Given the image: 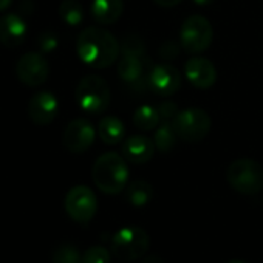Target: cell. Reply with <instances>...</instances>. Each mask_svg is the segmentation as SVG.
Listing matches in <instances>:
<instances>
[{"mask_svg": "<svg viewBox=\"0 0 263 263\" xmlns=\"http://www.w3.org/2000/svg\"><path fill=\"white\" fill-rule=\"evenodd\" d=\"M192 2H194L195 5H200V7H206V5L212 4L214 0H192Z\"/></svg>", "mask_w": 263, "mask_h": 263, "instance_id": "31", "label": "cell"}, {"mask_svg": "<svg viewBox=\"0 0 263 263\" xmlns=\"http://www.w3.org/2000/svg\"><path fill=\"white\" fill-rule=\"evenodd\" d=\"M124 11V0H93L90 13L99 25L115 24Z\"/></svg>", "mask_w": 263, "mask_h": 263, "instance_id": "17", "label": "cell"}, {"mask_svg": "<svg viewBox=\"0 0 263 263\" xmlns=\"http://www.w3.org/2000/svg\"><path fill=\"white\" fill-rule=\"evenodd\" d=\"M143 263H164V260L160 257V255H157V254H152V255H149Z\"/></svg>", "mask_w": 263, "mask_h": 263, "instance_id": "29", "label": "cell"}, {"mask_svg": "<svg viewBox=\"0 0 263 263\" xmlns=\"http://www.w3.org/2000/svg\"><path fill=\"white\" fill-rule=\"evenodd\" d=\"M155 154L154 140L144 135H134L122 143V155L132 164H146Z\"/></svg>", "mask_w": 263, "mask_h": 263, "instance_id": "16", "label": "cell"}, {"mask_svg": "<svg viewBox=\"0 0 263 263\" xmlns=\"http://www.w3.org/2000/svg\"><path fill=\"white\" fill-rule=\"evenodd\" d=\"M96 138L93 124L88 119L78 118L73 119L64 130L62 144L71 154H84L88 151Z\"/></svg>", "mask_w": 263, "mask_h": 263, "instance_id": "10", "label": "cell"}, {"mask_svg": "<svg viewBox=\"0 0 263 263\" xmlns=\"http://www.w3.org/2000/svg\"><path fill=\"white\" fill-rule=\"evenodd\" d=\"M91 178L96 187L104 194H121L127 187L128 181V167L125 158L115 152L102 154L93 164Z\"/></svg>", "mask_w": 263, "mask_h": 263, "instance_id": "2", "label": "cell"}, {"mask_svg": "<svg viewBox=\"0 0 263 263\" xmlns=\"http://www.w3.org/2000/svg\"><path fill=\"white\" fill-rule=\"evenodd\" d=\"M59 16L67 25L78 27L84 21V8L76 0H64L59 5Z\"/></svg>", "mask_w": 263, "mask_h": 263, "instance_id": "22", "label": "cell"}, {"mask_svg": "<svg viewBox=\"0 0 263 263\" xmlns=\"http://www.w3.org/2000/svg\"><path fill=\"white\" fill-rule=\"evenodd\" d=\"M158 111H160V116H161L164 121H171V119H174L175 115L178 113V107H177V104H174V102H171V101H166V102L160 104Z\"/></svg>", "mask_w": 263, "mask_h": 263, "instance_id": "25", "label": "cell"}, {"mask_svg": "<svg viewBox=\"0 0 263 263\" xmlns=\"http://www.w3.org/2000/svg\"><path fill=\"white\" fill-rule=\"evenodd\" d=\"M17 79L27 87H41L50 74V65L41 53H25L16 65Z\"/></svg>", "mask_w": 263, "mask_h": 263, "instance_id": "11", "label": "cell"}, {"mask_svg": "<svg viewBox=\"0 0 263 263\" xmlns=\"http://www.w3.org/2000/svg\"><path fill=\"white\" fill-rule=\"evenodd\" d=\"M184 74L191 85L200 90L211 88L217 81V70L206 58H192L184 65Z\"/></svg>", "mask_w": 263, "mask_h": 263, "instance_id": "14", "label": "cell"}, {"mask_svg": "<svg viewBox=\"0 0 263 263\" xmlns=\"http://www.w3.org/2000/svg\"><path fill=\"white\" fill-rule=\"evenodd\" d=\"M228 263H246V261H241V260H231V261H228Z\"/></svg>", "mask_w": 263, "mask_h": 263, "instance_id": "32", "label": "cell"}, {"mask_svg": "<svg viewBox=\"0 0 263 263\" xmlns=\"http://www.w3.org/2000/svg\"><path fill=\"white\" fill-rule=\"evenodd\" d=\"M154 2L158 5V7H163V8H172L175 5H178L183 0H154Z\"/></svg>", "mask_w": 263, "mask_h": 263, "instance_id": "28", "label": "cell"}, {"mask_svg": "<svg viewBox=\"0 0 263 263\" xmlns=\"http://www.w3.org/2000/svg\"><path fill=\"white\" fill-rule=\"evenodd\" d=\"M65 211L71 220L88 223L98 211V198L87 186H74L65 195Z\"/></svg>", "mask_w": 263, "mask_h": 263, "instance_id": "9", "label": "cell"}, {"mask_svg": "<svg viewBox=\"0 0 263 263\" xmlns=\"http://www.w3.org/2000/svg\"><path fill=\"white\" fill-rule=\"evenodd\" d=\"M98 135L107 146L119 144L125 137V125L116 116H104L98 125Z\"/></svg>", "mask_w": 263, "mask_h": 263, "instance_id": "18", "label": "cell"}, {"mask_svg": "<svg viewBox=\"0 0 263 263\" xmlns=\"http://www.w3.org/2000/svg\"><path fill=\"white\" fill-rule=\"evenodd\" d=\"M160 111L158 108L152 107V105H141L135 110L134 115V124L135 127H138L143 132H149L157 128V125L160 124Z\"/></svg>", "mask_w": 263, "mask_h": 263, "instance_id": "21", "label": "cell"}, {"mask_svg": "<svg viewBox=\"0 0 263 263\" xmlns=\"http://www.w3.org/2000/svg\"><path fill=\"white\" fill-rule=\"evenodd\" d=\"M177 134H175V128L172 125L171 121H164L155 132L154 135V143H155V149L160 151L161 154H169L175 144H177Z\"/></svg>", "mask_w": 263, "mask_h": 263, "instance_id": "20", "label": "cell"}, {"mask_svg": "<svg viewBox=\"0 0 263 263\" xmlns=\"http://www.w3.org/2000/svg\"><path fill=\"white\" fill-rule=\"evenodd\" d=\"M178 51H180V47H178L175 42H172V41L164 42L163 47L160 48V54H161L163 58H166V59H174V58H177V56H178Z\"/></svg>", "mask_w": 263, "mask_h": 263, "instance_id": "27", "label": "cell"}, {"mask_svg": "<svg viewBox=\"0 0 263 263\" xmlns=\"http://www.w3.org/2000/svg\"><path fill=\"white\" fill-rule=\"evenodd\" d=\"M149 234L140 226H125L111 237V252L121 260H138L149 249Z\"/></svg>", "mask_w": 263, "mask_h": 263, "instance_id": "6", "label": "cell"}, {"mask_svg": "<svg viewBox=\"0 0 263 263\" xmlns=\"http://www.w3.org/2000/svg\"><path fill=\"white\" fill-rule=\"evenodd\" d=\"M147 84L158 96H172L181 87V74L171 64H158L149 70Z\"/></svg>", "mask_w": 263, "mask_h": 263, "instance_id": "12", "label": "cell"}, {"mask_svg": "<svg viewBox=\"0 0 263 263\" xmlns=\"http://www.w3.org/2000/svg\"><path fill=\"white\" fill-rule=\"evenodd\" d=\"M27 24L19 14H5L0 17V44L7 48H16L27 37Z\"/></svg>", "mask_w": 263, "mask_h": 263, "instance_id": "15", "label": "cell"}, {"mask_svg": "<svg viewBox=\"0 0 263 263\" xmlns=\"http://www.w3.org/2000/svg\"><path fill=\"white\" fill-rule=\"evenodd\" d=\"M175 134L181 141L198 143L206 138L209 134L212 121L211 116L203 108H186L175 115L172 119Z\"/></svg>", "mask_w": 263, "mask_h": 263, "instance_id": "7", "label": "cell"}, {"mask_svg": "<svg viewBox=\"0 0 263 263\" xmlns=\"http://www.w3.org/2000/svg\"><path fill=\"white\" fill-rule=\"evenodd\" d=\"M76 53L85 65L102 70L118 59L121 47L110 31L101 27H88L78 36Z\"/></svg>", "mask_w": 263, "mask_h": 263, "instance_id": "1", "label": "cell"}, {"mask_svg": "<svg viewBox=\"0 0 263 263\" xmlns=\"http://www.w3.org/2000/svg\"><path fill=\"white\" fill-rule=\"evenodd\" d=\"M53 263H84L79 249L70 243L58 246L53 252Z\"/></svg>", "mask_w": 263, "mask_h": 263, "instance_id": "23", "label": "cell"}, {"mask_svg": "<svg viewBox=\"0 0 263 263\" xmlns=\"http://www.w3.org/2000/svg\"><path fill=\"white\" fill-rule=\"evenodd\" d=\"M226 180L234 191L243 195H254L263 187V167L254 160L240 158L229 164Z\"/></svg>", "mask_w": 263, "mask_h": 263, "instance_id": "4", "label": "cell"}, {"mask_svg": "<svg viewBox=\"0 0 263 263\" xmlns=\"http://www.w3.org/2000/svg\"><path fill=\"white\" fill-rule=\"evenodd\" d=\"M212 37H214V31L209 21L198 14L187 17L180 30L181 47L191 54H198L206 51L212 44Z\"/></svg>", "mask_w": 263, "mask_h": 263, "instance_id": "8", "label": "cell"}, {"mask_svg": "<svg viewBox=\"0 0 263 263\" xmlns=\"http://www.w3.org/2000/svg\"><path fill=\"white\" fill-rule=\"evenodd\" d=\"M13 5V0H0V13L7 11Z\"/></svg>", "mask_w": 263, "mask_h": 263, "instance_id": "30", "label": "cell"}, {"mask_svg": "<svg viewBox=\"0 0 263 263\" xmlns=\"http://www.w3.org/2000/svg\"><path fill=\"white\" fill-rule=\"evenodd\" d=\"M147 59L144 56V44L137 36H128L121 45V59L118 64L119 78L130 84H138L144 76Z\"/></svg>", "mask_w": 263, "mask_h": 263, "instance_id": "5", "label": "cell"}, {"mask_svg": "<svg viewBox=\"0 0 263 263\" xmlns=\"http://www.w3.org/2000/svg\"><path fill=\"white\" fill-rule=\"evenodd\" d=\"M74 98L82 111L88 115H99L108 108L111 93L105 79L96 74H88L79 81Z\"/></svg>", "mask_w": 263, "mask_h": 263, "instance_id": "3", "label": "cell"}, {"mask_svg": "<svg viewBox=\"0 0 263 263\" xmlns=\"http://www.w3.org/2000/svg\"><path fill=\"white\" fill-rule=\"evenodd\" d=\"M111 255L110 251L104 246H91L82 254L84 263H110Z\"/></svg>", "mask_w": 263, "mask_h": 263, "instance_id": "24", "label": "cell"}, {"mask_svg": "<svg viewBox=\"0 0 263 263\" xmlns=\"http://www.w3.org/2000/svg\"><path fill=\"white\" fill-rule=\"evenodd\" d=\"M59 111L58 98L50 91H37L28 102V116L36 125H48Z\"/></svg>", "mask_w": 263, "mask_h": 263, "instance_id": "13", "label": "cell"}, {"mask_svg": "<svg viewBox=\"0 0 263 263\" xmlns=\"http://www.w3.org/2000/svg\"><path fill=\"white\" fill-rule=\"evenodd\" d=\"M39 45H41V50L42 51L50 53V51H53L58 47V37L54 34H51V33H45L39 39Z\"/></svg>", "mask_w": 263, "mask_h": 263, "instance_id": "26", "label": "cell"}, {"mask_svg": "<svg viewBox=\"0 0 263 263\" xmlns=\"http://www.w3.org/2000/svg\"><path fill=\"white\" fill-rule=\"evenodd\" d=\"M152 195H154L152 184L144 180H137L125 187V200L135 208L146 206L152 200Z\"/></svg>", "mask_w": 263, "mask_h": 263, "instance_id": "19", "label": "cell"}]
</instances>
